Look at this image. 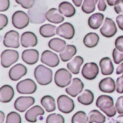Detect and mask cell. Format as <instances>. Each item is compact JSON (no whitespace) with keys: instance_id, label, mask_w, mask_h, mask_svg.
I'll use <instances>...</instances> for the list:
<instances>
[{"instance_id":"obj_1","label":"cell","mask_w":123,"mask_h":123,"mask_svg":"<svg viewBox=\"0 0 123 123\" xmlns=\"http://www.w3.org/2000/svg\"><path fill=\"white\" fill-rule=\"evenodd\" d=\"M96 106L109 117H113L117 112L113 99L108 95L99 96L96 101Z\"/></svg>"},{"instance_id":"obj_2","label":"cell","mask_w":123,"mask_h":123,"mask_svg":"<svg viewBox=\"0 0 123 123\" xmlns=\"http://www.w3.org/2000/svg\"><path fill=\"white\" fill-rule=\"evenodd\" d=\"M34 76L36 81L41 86H47L52 83L53 71L45 65H37L34 70Z\"/></svg>"},{"instance_id":"obj_3","label":"cell","mask_w":123,"mask_h":123,"mask_svg":"<svg viewBox=\"0 0 123 123\" xmlns=\"http://www.w3.org/2000/svg\"><path fill=\"white\" fill-rule=\"evenodd\" d=\"M47 6H43L42 4H37V6L32 7L28 9V15L30 19V22L35 24H40L45 22L46 20L45 14H46Z\"/></svg>"},{"instance_id":"obj_4","label":"cell","mask_w":123,"mask_h":123,"mask_svg":"<svg viewBox=\"0 0 123 123\" xmlns=\"http://www.w3.org/2000/svg\"><path fill=\"white\" fill-rule=\"evenodd\" d=\"M54 81L55 85L59 88L68 87L72 81L71 72L65 68L58 70L54 76Z\"/></svg>"},{"instance_id":"obj_5","label":"cell","mask_w":123,"mask_h":123,"mask_svg":"<svg viewBox=\"0 0 123 123\" xmlns=\"http://www.w3.org/2000/svg\"><path fill=\"white\" fill-rule=\"evenodd\" d=\"M30 22V17L26 12L18 10L16 11L12 17V23L15 28L19 30L26 28Z\"/></svg>"},{"instance_id":"obj_6","label":"cell","mask_w":123,"mask_h":123,"mask_svg":"<svg viewBox=\"0 0 123 123\" xmlns=\"http://www.w3.org/2000/svg\"><path fill=\"white\" fill-rule=\"evenodd\" d=\"M19 59V53L13 49H6L1 54V65L4 68H8Z\"/></svg>"},{"instance_id":"obj_7","label":"cell","mask_w":123,"mask_h":123,"mask_svg":"<svg viewBox=\"0 0 123 123\" xmlns=\"http://www.w3.org/2000/svg\"><path fill=\"white\" fill-rule=\"evenodd\" d=\"M58 110L64 114H69L75 109V104L72 99L66 95H61L57 99Z\"/></svg>"},{"instance_id":"obj_8","label":"cell","mask_w":123,"mask_h":123,"mask_svg":"<svg viewBox=\"0 0 123 123\" xmlns=\"http://www.w3.org/2000/svg\"><path fill=\"white\" fill-rule=\"evenodd\" d=\"M17 91L20 94H32L37 90V85L32 79H25L17 83Z\"/></svg>"},{"instance_id":"obj_9","label":"cell","mask_w":123,"mask_h":123,"mask_svg":"<svg viewBox=\"0 0 123 123\" xmlns=\"http://www.w3.org/2000/svg\"><path fill=\"white\" fill-rule=\"evenodd\" d=\"M19 34L17 31L11 30L5 33L3 41L5 47L17 49L19 47Z\"/></svg>"},{"instance_id":"obj_10","label":"cell","mask_w":123,"mask_h":123,"mask_svg":"<svg viewBox=\"0 0 123 123\" xmlns=\"http://www.w3.org/2000/svg\"><path fill=\"white\" fill-rule=\"evenodd\" d=\"M117 28L115 21L110 17H106L100 28L101 34L105 38H112L117 33Z\"/></svg>"},{"instance_id":"obj_11","label":"cell","mask_w":123,"mask_h":123,"mask_svg":"<svg viewBox=\"0 0 123 123\" xmlns=\"http://www.w3.org/2000/svg\"><path fill=\"white\" fill-rule=\"evenodd\" d=\"M99 67L95 62L86 63L83 66L81 70L82 76L88 80H94L99 75Z\"/></svg>"},{"instance_id":"obj_12","label":"cell","mask_w":123,"mask_h":123,"mask_svg":"<svg viewBox=\"0 0 123 123\" xmlns=\"http://www.w3.org/2000/svg\"><path fill=\"white\" fill-rule=\"evenodd\" d=\"M35 102V100L32 96H19L14 104V107L17 112H24L27 110Z\"/></svg>"},{"instance_id":"obj_13","label":"cell","mask_w":123,"mask_h":123,"mask_svg":"<svg viewBox=\"0 0 123 123\" xmlns=\"http://www.w3.org/2000/svg\"><path fill=\"white\" fill-rule=\"evenodd\" d=\"M40 61L44 65L50 67H55L60 63V59L58 54L50 50H45L42 53Z\"/></svg>"},{"instance_id":"obj_14","label":"cell","mask_w":123,"mask_h":123,"mask_svg":"<svg viewBox=\"0 0 123 123\" xmlns=\"http://www.w3.org/2000/svg\"><path fill=\"white\" fill-rule=\"evenodd\" d=\"M56 33L63 38L71 40L75 36V28L71 23L63 22L57 28Z\"/></svg>"},{"instance_id":"obj_15","label":"cell","mask_w":123,"mask_h":123,"mask_svg":"<svg viewBox=\"0 0 123 123\" xmlns=\"http://www.w3.org/2000/svg\"><path fill=\"white\" fill-rule=\"evenodd\" d=\"M27 72V67L22 64H17L12 67L9 71V77L12 81H17Z\"/></svg>"},{"instance_id":"obj_16","label":"cell","mask_w":123,"mask_h":123,"mask_svg":"<svg viewBox=\"0 0 123 123\" xmlns=\"http://www.w3.org/2000/svg\"><path fill=\"white\" fill-rule=\"evenodd\" d=\"M84 86V85L81 79L75 78L72 80L71 83L68 87H66V92L71 97H76L82 92Z\"/></svg>"},{"instance_id":"obj_17","label":"cell","mask_w":123,"mask_h":123,"mask_svg":"<svg viewBox=\"0 0 123 123\" xmlns=\"http://www.w3.org/2000/svg\"><path fill=\"white\" fill-rule=\"evenodd\" d=\"M20 43L24 48L35 47L37 44V36L31 31L24 32L20 37Z\"/></svg>"},{"instance_id":"obj_18","label":"cell","mask_w":123,"mask_h":123,"mask_svg":"<svg viewBox=\"0 0 123 123\" xmlns=\"http://www.w3.org/2000/svg\"><path fill=\"white\" fill-rule=\"evenodd\" d=\"M22 59L26 64L29 65H33L38 62L39 52L37 50L34 49H26L22 51Z\"/></svg>"},{"instance_id":"obj_19","label":"cell","mask_w":123,"mask_h":123,"mask_svg":"<svg viewBox=\"0 0 123 123\" xmlns=\"http://www.w3.org/2000/svg\"><path fill=\"white\" fill-rule=\"evenodd\" d=\"M45 114L44 109L38 105L33 106L29 110H27L25 113V120L30 123H35L37 122V117L41 116Z\"/></svg>"},{"instance_id":"obj_20","label":"cell","mask_w":123,"mask_h":123,"mask_svg":"<svg viewBox=\"0 0 123 123\" xmlns=\"http://www.w3.org/2000/svg\"><path fill=\"white\" fill-rule=\"evenodd\" d=\"M99 90L106 94H112L116 90V83L110 77L102 79L99 83Z\"/></svg>"},{"instance_id":"obj_21","label":"cell","mask_w":123,"mask_h":123,"mask_svg":"<svg viewBox=\"0 0 123 123\" xmlns=\"http://www.w3.org/2000/svg\"><path fill=\"white\" fill-rule=\"evenodd\" d=\"M46 20L53 24H60L64 21V16L56 8L48 9L45 14Z\"/></svg>"},{"instance_id":"obj_22","label":"cell","mask_w":123,"mask_h":123,"mask_svg":"<svg viewBox=\"0 0 123 123\" xmlns=\"http://www.w3.org/2000/svg\"><path fill=\"white\" fill-rule=\"evenodd\" d=\"M14 96V91L9 85H4L0 88V101L1 103L10 102Z\"/></svg>"},{"instance_id":"obj_23","label":"cell","mask_w":123,"mask_h":123,"mask_svg":"<svg viewBox=\"0 0 123 123\" xmlns=\"http://www.w3.org/2000/svg\"><path fill=\"white\" fill-rule=\"evenodd\" d=\"M104 19L105 15L102 13L97 12L92 14L88 19V25L92 29L97 30L103 25Z\"/></svg>"},{"instance_id":"obj_24","label":"cell","mask_w":123,"mask_h":123,"mask_svg":"<svg viewBox=\"0 0 123 123\" xmlns=\"http://www.w3.org/2000/svg\"><path fill=\"white\" fill-rule=\"evenodd\" d=\"M99 66L103 75H110L114 72V65L110 57H103L99 62Z\"/></svg>"},{"instance_id":"obj_25","label":"cell","mask_w":123,"mask_h":123,"mask_svg":"<svg viewBox=\"0 0 123 123\" xmlns=\"http://www.w3.org/2000/svg\"><path fill=\"white\" fill-rule=\"evenodd\" d=\"M59 12L66 17H72L76 14V9L74 6L68 1H62L58 6Z\"/></svg>"},{"instance_id":"obj_26","label":"cell","mask_w":123,"mask_h":123,"mask_svg":"<svg viewBox=\"0 0 123 123\" xmlns=\"http://www.w3.org/2000/svg\"><path fill=\"white\" fill-rule=\"evenodd\" d=\"M83 64L84 59L81 56H76L67 64V68L71 73L74 75H78Z\"/></svg>"},{"instance_id":"obj_27","label":"cell","mask_w":123,"mask_h":123,"mask_svg":"<svg viewBox=\"0 0 123 123\" xmlns=\"http://www.w3.org/2000/svg\"><path fill=\"white\" fill-rule=\"evenodd\" d=\"M66 46V42L64 40L58 38H52L48 42V47L58 53H61L62 51H63Z\"/></svg>"},{"instance_id":"obj_28","label":"cell","mask_w":123,"mask_h":123,"mask_svg":"<svg viewBox=\"0 0 123 123\" xmlns=\"http://www.w3.org/2000/svg\"><path fill=\"white\" fill-rule=\"evenodd\" d=\"M77 52V49L74 45L69 44L67 45L65 50L60 53V58L63 62H68L69 60H71L72 58L76 55Z\"/></svg>"},{"instance_id":"obj_29","label":"cell","mask_w":123,"mask_h":123,"mask_svg":"<svg viewBox=\"0 0 123 123\" xmlns=\"http://www.w3.org/2000/svg\"><path fill=\"white\" fill-rule=\"evenodd\" d=\"M99 41V36L96 33H87L83 40L84 44L86 47L92 49L94 48L97 46Z\"/></svg>"},{"instance_id":"obj_30","label":"cell","mask_w":123,"mask_h":123,"mask_svg":"<svg viewBox=\"0 0 123 123\" xmlns=\"http://www.w3.org/2000/svg\"><path fill=\"white\" fill-rule=\"evenodd\" d=\"M94 99V96L92 91L89 89H85L79 96H78V101L84 106L91 105Z\"/></svg>"},{"instance_id":"obj_31","label":"cell","mask_w":123,"mask_h":123,"mask_svg":"<svg viewBox=\"0 0 123 123\" xmlns=\"http://www.w3.org/2000/svg\"><path fill=\"white\" fill-rule=\"evenodd\" d=\"M40 104L44 107V109L46 110L47 112H54L56 109V105L54 98L49 95L44 96L40 100Z\"/></svg>"},{"instance_id":"obj_32","label":"cell","mask_w":123,"mask_h":123,"mask_svg":"<svg viewBox=\"0 0 123 123\" xmlns=\"http://www.w3.org/2000/svg\"><path fill=\"white\" fill-rule=\"evenodd\" d=\"M56 29L57 28L54 25L45 24L40 28L39 32L40 36H43V38H50L52 36H54L55 34H57Z\"/></svg>"},{"instance_id":"obj_33","label":"cell","mask_w":123,"mask_h":123,"mask_svg":"<svg viewBox=\"0 0 123 123\" xmlns=\"http://www.w3.org/2000/svg\"><path fill=\"white\" fill-rule=\"evenodd\" d=\"M89 123H105L106 117L99 110H92L88 115Z\"/></svg>"},{"instance_id":"obj_34","label":"cell","mask_w":123,"mask_h":123,"mask_svg":"<svg viewBox=\"0 0 123 123\" xmlns=\"http://www.w3.org/2000/svg\"><path fill=\"white\" fill-rule=\"evenodd\" d=\"M96 4L95 0H84L81 5V10L86 14H91L94 12Z\"/></svg>"},{"instance_id":"obj_35","label":"cell","mask_w":123,"mask_h":123,"mask_svg":"<svg viewBox=\"0 0 123 123\" xmlns=\"http://www.w3.org/2000/svg\"><path fill=\"white\" fill-rule=\"evenodd\" d=\"M71 123H89L88 116L84 112L79 111L73 115Z\"/></svg>"},{"instance_id":"obj_36","label":"cell","mask_w":123,"mask_h":123,"mask_svg":"<svg viewBox=\"0 0 123 123\" xmlns=\"http://www.w3.org/2000/svg\"><path fill=\"white\" fill-rule=\"evenodd\" d=\"M46 123H65V120L61 115L53 113L47 117Z\"/></svg>"},{"instance_id":"obj_37","label":"cell","mask_w":123,"mask_h":123,"mask_svg":"<svg viewBox=\"0 0 123 123\" xmlns=\"http://www.w3.org/2000/svg\"><path fill=\"white\" fill-rule=\"evenodd\" d=\"M5 123H22V119L17 112H11L7 115Z\"/></svg>"},{"instance_id":"obj_38","label":"cell","mask_w":123,"mask_h":123,"mask_svg":"<svg viewBox=\"0 0 123 123\" xmlns=\"http://www.w3.org/2000/svg\"><path fill=\"white\" fill-rule=\"evenodd\" d=\"M112 58L116 65H120L123 62V52L115 48L112 51Z\"/></svg>"},{"instance_id":"obj_39","label":"cell","mask_w":123,"mask_h":123,"mask_svg":"<svg viewBox=\"0 0 123 123\" xmlns=\"http://www.w3.org/2000/svg\"><path fill=\"white\" fill-rule=\"evenodd\" d=\"M16 3L21 5V7L26 9H30L33 7L35 0H15Z\"/></svg>"},{"instance_id":"obj_40","label":"cell","mask_w":123,"mask_h":123,"mask_svg":"<svg viewBox=\"0 0 123 123\" xmlns=\"http://www.w3.org/2000/svg\"><path fill=\"white\" fill-rule=\"evenodd\" d=\"M115 107L117 113L120 115L123 114V96L119 97L115 103Z\"/></svg>"},{"instance_id":"obj_41","label":"cell","mask_w":123,"mask_h":123,"mask_svg":"<svg viewBox=\"0 0 123 123\" xmlns=\"http://www.w3.org/2000/svg\"><path fill=\"white\" fill-rule=\"evenodd\" d=\"M115 12L118 14H123V0H117L114 6Z\"/></svg>"},{"instance_id":"obj_42","label":"cell","mask_w":123,"mask_h":123,"mask_svg":"<svg viewBox=\"0 0 123 123\" xmlns=\"http://www.w3.org/2000/svg\"><path fill=\"white\" fill-rule=\"evenodd\" d=\"M116 91L118 94H123V76L119 77L116 80Z\"/></svg>"},{"instance_id":"obj_43","label":"cell","mask_w":123,"mask_h":123,"mask_svg":"<svg viewBox=\"0 0 123 123\" xmlns=\"http://www.w3.org/2000/svg\"><path fill=\"white\" fill-rule=\"evenodd\" d=\"M115 45L116 49L123 52V36H120L116 38L115 41Z\"/></svg>"},{"instance_id":"obj_44","label":"cell","mask_w":123,"mask_h":123,"mask_svg":"<svg viewBox=\"0 0 123 123\" xmlns=\"http://www.w3.org/2000/svg\"><path fill=\"white\" fill-rule=\"evenodd\" d=\"M10 6L9 0H0V12L6 11Z\"/></svg>"},{"instance_id":"obj_45","label":"cell","mask_w":123,"mask_h":123,"mask_svg":"<svg viewBox=\"0 0 123 123\" xmlns=\"http://www.w3.org/2000/svg\"><path fill=\"white\" fill-rule=\"evenodd\" d=\"M8 24V17L4 14H0V30H3Z\"/></svg>"},{"instance_id":"obj_46","label":"cell","mask_w":123,"mask_h":123,"mask_svg":"<svg viewBox=\"0 0 123 123\" xmlns=\"http://www.w3.org/2000/svg\"><path fill=\"white\" fill-rule=\"evenodd\" d=\"M97 7L101 12H105L107 9V4L105 0H97Z\"/></svg>"},{"instance_id":"obj_47","label":"cell","mask_w":123,"mask_h":123,"mask_svg":"<svg viewBox=\"0 0 123 123\" xmlns=\"http://www.w3.org/2000/svg\"><path fill=\"white\" fill-rule=\"evenodd\" d=\"M116 22L119 28L123 31V14H120L116 17Z\"/></svg>"},{"instance_id":"obj_48","label":"cell","mask_w":123,"mask_h":123,"mask_svg":"<svg viewBox=\"0 0 123 123\" xmlns=\"http://www.w3.org/2000/svg\"><path fill=\"white\" fill-rule=\"evenodd\" d=\"M116 73H117V75H120V74L123 73V62L120 63V64L117 66V69H116Z\"/></svg>"},{"instance_id":"obj_49","label":"cell","mask_w":123,"mask_h":123,"mask_svg":"<svg viewBox=\"0 0 123 123\" xmlns=\"http://www.w3.org/2000/svg\"><path fill=\"white\" fill-rule=\"evenodd\" d=\"M72 1L75 4L76 7H81V5H82L84 1L83 0H72Z\"/></svg>"},{"instance_id":"obj_50","label":"cell","mask_w":123,"mask_h":123,"mask_svg":"<svg viewBox=\"0 0 123 123\" xmlns=\"http://www.w3.org/2000/svg\"><path fill=\"white\" fill-rule=\"evenodd\" d=\"M116 123H123V114L120 115L117 119H116Z\"/></svg>"},{"instance_id":"obj_51","label":"cell","mask_w":123,"mask_h":123,"mask_svg":"<svg viewBox=\"0 0 123 123\" xmlns=\"http://www.w3.org/2000/svg\"><path fill=\"white\" fill-rule=\"evenodd\" d=\"M106 1H107V3L108 4V5L112 7V6H115L116 1H117V0H106Z\"/></svg>"},{"instance_id":"obj_52","label":"cell","mask_w":123,"mask_h":123,"mask_svg":"<svg viewBox=\"0 0 123 123\" xmlns=\"http://www.w3.org/2000/svg\"><path fill=\"white\" fill-rule=\"evenodd\" d=\"M1 114V123H4V114L3 112H0Z\"/></svg>"},{"instance_id":"obj_53","label":"cell","mask_w":123,"mask_h":123,"mask_svg":"<svg viewBox=\"0 0 123 123\" xmlns=\"http://www.w3.org/2000/svg\"><path fill=\"white\" fill-rule=\"evenodd\" d=\"M95 1H96V2L97 3V0H95Z\"/></svg>"},{"instance_id":"obj_54","label":"cell","mask_w":123,"mask_h":123,"mask_svg":"<svg viewBox=\"0 0 123 123\" xmlns=\"http://www.w3.org/2000/svg\"></svg>"}]
</instances>
